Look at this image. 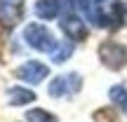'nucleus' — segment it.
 I'll list each match as a JSON object with an SVG mask.
<instances>
[{
	"instance_id": "f257e3e1",
	"label": "nucleus",
	"mask_w": 127,
	"mask_h": 122,
	"mask_svg": "<svg viewBox=\"0 0 127 122\" xmlns=\"http://www.w3.org/2000/svg\"><path fill=\"white\" fill-rule=\"evenodd\" d=\"M24 40H26L28 47H33L35 52H45V54H52V52L59 47V40L52 35V31L42 24H28L24 28Z\"/></svg>"
},
{
	"instance_id": "f03ea898",
	"label": "nucleus",
	"mask_w": 127,
	"mask_h": 122,
	"mask_svg": "<svg viewBox=\"0 0 127 122\" xmlns=\"http://www.w3.org/2000/svg\"><path fill=\"white\" fill-rule=\"evenodd\" d=\"M99 59L106 68L111 71H120L127 66V47L115 40H106L99 45Z\"/></svg>"
},
{
	"instance_id": "7ed1b4c3",
	"label": "nucleus",
	"mask_w": 127,
	"mask_h": 122,
	"mask_svg": "<svg viewBox=\"0 0 127 122\" xmlns=\"http://www.w3.org/2000/svg\"><path fill=\"white\" fill-rule=\"evenodd\" d=\"M14 75H17L21 82L40 85V82L50 75V71H47V66H45V63H40V61H26V63H21V66L14 71Z\"/></svg>"
},
{
	"instance_id": "20e7f679",
	"label": "nucleus",
	"mask_w": 127,
	"mask_h": 122,
	"mask_svg": "<svg viewBox=\"0 0 127 122\" xmlns=\"http://www.w3.org/2000/svg\"><path fill=\"white\" fill-rule=\"evenodd\" d=\"M61 31L66 33L71 40H85V38H87V26H85V21H82L80 14L73 12V9L61 17Z\"/></svg>"
},
{
	"instance_id": "39448f33",
	"label": "nucleus",
	"mask_w": 127,
	"mask_h": 122,
	"mask_svg": "<svg viewBox=\"0 0 127 122\" xmlns=\"http://www.w3.org/2000/svg\"><path fill=\"white\" fill-rule=\"evenodd\" d=\"M21 19V0H0V21L14 26Z\"/></svg>"
},
{
	"instance_id": "423d86ee",
	"label": "nucleus",
	"mask_w": 127,
	"mask_h": 122,
	"mask_svg": "<svg viewBox=\"0 0 127 122\" xmlns=\"http://www.w3.org/2000/svg\"><path fill=\"white\" fill-rule=\"evenodd\" d=\"M35 17L47 19V21L61 17V0H38L35 2Z\"/></svg>"
},
{
	"instance_id": "0eeeda50",
	"label": "nucleus",
	"mask_w": 127,
	"mask_h": 122,
	"mask_svg": "<svg viewBox=\"0 0 127 122\" xmlns=\"http://www.w3.org/2000/svg\"><path fill=\"white\" fill-rule=\"evenodd\" d=\"M7 101L9 106H26V103H33L35 101V92L26 89V87H12L7 92Z\"/></svg>"
},
{
	"instance_id": "6e6552de",
	"label": "nucleus",
	"mask_w": 127,
	"mask_h": 122,
	"mask_svg": "<svg viewBox=\"0 0 127 122\" xmlns=\"http://www.w3.org/2000/svg\"><path fill=\"white\" fill-rule=\"evenodd\" d=\"M108 96H111V103L118 106L123 113H127V87L125 85H115L108 89Z\"/></svg>"
},
{
	"instance_id": "1a4fd4ad",
	"label": "nucleus",
	"mask_w": 127,
	"mask_h": 122,
	"mask_svg": "<svg viewBox=\"0 0 127 122\" xmlns=\"http://www.w3.org/2000/svg\"><path fill=\"white\" fill-rule=\"evenodd\" d=\"M68 94V82H66V75H57L54 80L50 82V96L59 99V96Z\"/></svg>"
},
{
	"instance_id": "9d476101",
	"label": "nucleus",
	"mask_w": 127,
	"mask_h": 122,
	"mask_svg": "<svg viewBox=\"0 0 127 122\" xmlns=\"http://www.w3.org/2000/svg\"><path fill=\"white\" fill-rule=\"evenodd\" d=\"M26 122H59V120H57L52 113L42 110V108H33V110L26 113Z\"/></svg>"
},
{
	"instance_id": "9b49d317",
	"label": "nucleus",
	"mask_w": 127,
	"mask_h": 122,
	"mask_svg": "<svg viewBox=\"0 0 127 122\" xmlns=\"http://www.w3.org/2000/svg\"><path fill=\"white\" fill-rule=\"evenodd\" d=\"M71 54H73V45L71 42H59V47L52 52V61L54 63H64L66 59H71Z\"/></svg>"
},
{
	"instance_id": "f8f14e48",
	"label": "nucleus",
	"mask_w": 127,
	"mask_h": 122,
	"mask_svg": "<svg viewBox=\"0 0 127 122\" xmlns=\"http://www.w3.org/2000/svg\"><path fill=\"white\" fill-rule=\"evenodd\" d=\"M92 2H115V0H92Z\"/></svg>"
}]
</instances>
